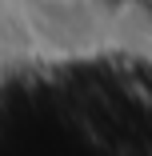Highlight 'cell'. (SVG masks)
I'll return each instance as SVG.
<instances>
[{
	"mask_svg": "<svg viewBox=\"0 0 152 156\" xmlns=\"http://www.w3.org/2000/svg\"><path fill=\"white\" fill-rule=\"evenodd\" d=\"M0 156H152V80H16L0 100Z\"/></svg>",
	"mask_w": 152,
	"mask_h": 156,
	"instance_id": "6da1fadb",
	"label": "cell"
}]
</instances>
